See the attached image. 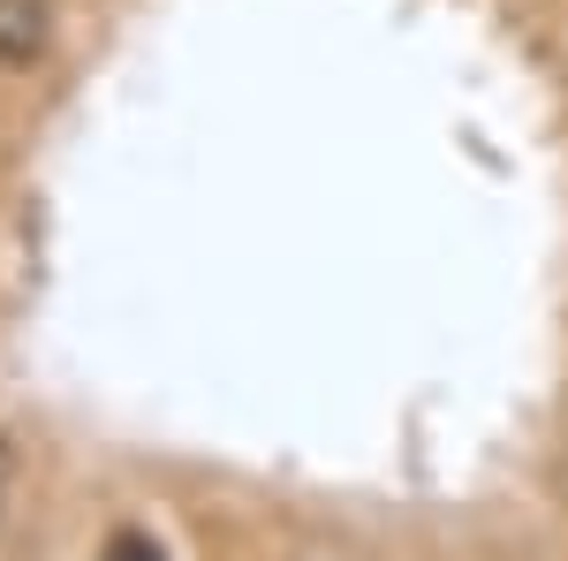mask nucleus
Segmentation results:
<instances>
[{
    "instance_id": "f257e3e1",
    "label": "nucleus",
    "mask_w": 568,
    "mask_h": 561,
    "mask_svg": "<svg viewBox=\"0 0 568 561\" xmlns=\"http://www.w3.org/2000/svg\"><path fill=\"white\" fill-rule=\"evenodd\" d=\"M53 39V8L45 0H0V69H31Z\"/></svg>"
},
{
    "instance_id": "f03ea898",
    "label": "nucleus",
    "mask_w": 568,
    "mask_h": 561,
    "mask_svg": "<svg viewBox=\"0 0 568 561\" xmlns=\"http://www.w3.org/2000/svg\"><path fill=\"white\" fill-rule=\"evenodd\" d=\"M99 561H168V554H160V547H152L144 531H114V539H106V554H99Z\"/></svg>"
},
{
    "instance_id": "7ed1b4c3",
    "label": "nucleus",
    "mask_w": 568,
    "mask_h": 561,
    "mask_svg": "<svg viewBox=\"0 0 568 561\" xmlns=\"http://www.w3.org/2000/svg\"><path fill=\"white\" fill-rule=\"evenodd\" d=\"M0 501H8V440H0Z\"/></svg>"
}]
</instances>
